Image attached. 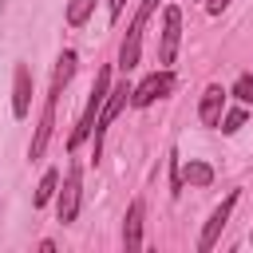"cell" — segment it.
<instances>
[{
	"instance_id": "6da1fadb",
	"label": "cell",
	"mask_w": 253,
	"mask_h": 253,
	"mask_svg": "<svg viewBox=\"0 0 253 253\" xmlns=\"http://www.w3.org/2000/svg\"><path fill=\"white\" fill-rule=\"evenodd\" d=\"M75 63H79L75 51H63V55L55 59V75H51V87H47V99H43V115H40V126H36V134H32V146H28L32 162L43 158V150H47V138H51V130H55V107H59V95H63L67 79L75 75Z\"/></svg>"
},
{
	"instance_id": "7a4b0ae2",
	"label": "cell",
	"mask_w": 253,
	"mask_h": 253,
	"mask_svg": "<svg viewBox=\"0 0 253 253\" xmlns=\"http://www.w3.org/2000/svg\"><path fill=\"white\" fill-rule=\"evenodd\" d=\"M107 91H111V71L107 67H99L95 71V87H91V99H87V107H83V115H79V123H75V130L67 134V150H75L91 130H95V119H99V107H103V99H107Z\"/></svg>"
},
{
	"instance_id": "3957f363",
	"label": "cell",
	"mask_w": 253,
	"mask_h": 253,
	"mask_svg": "<svg viewBox=\"0 0 253 253\" xmlns=\"http://www.w3.org/2000/svg\"><path fill=\"white\" fill-rule=\"evenodd\" d=\"M154 8H158V0H142V4L134 8V16H130V28H126V36H123V47H119V67H123V71H130V67L138 63L142 28H146V20L154 16Z\"/></svg>"
},
{
	"instance_id": "277c9868",
	"label": "cell",
	"mask_w": 253,
	"mask_h": 253,
	"mask_svg": "<svg viewBox=\"0 0 253 253\" xmlns=\"http://www.w3.org/2000/svg\"><path fill=\"white\" fill-rule=\"evenodd\" d=\"M130 103V87H126V79L123 83H115L111 91H107V99H103V107H99V119H95V154L103 150V130L119 119V111Z\"/></svg>"
},
{
	"instance_id": "5b68a950",
	"label": "cell",
	"mask_w": 253,
	"mask_h": 253,
	"mask_svg": "<svg viewBox=\"0 0 253 253\" xmlns=\"http://www.w3.org/2000/svg\"><path fill=\"white\" fill-rule=\"evenodd\" d=\"M174 83H178L174 71H166V67H162V71H150L138 87H130V103H134V107H150L154 99H166V95L174 91Z\"/></svg>"
},
{
	"instance_id": "8992f818",
	"label": "cell",
	"mask_w": 253,
	"mask_h": 253,
	"mask_svg": "<svg viewBox=\"0 0 253 253\" xmlns=\"http://www.w3.org/2000/svg\"><path fill=\"white\" fill-rule=\"evenodd\" d=\"M79 194H83V170L71 166L67 178H63V190H59V206H55V217H59L63 225L75 221V213H79Z\"/></svg>"
},
{
	"instance_id": "52a82bcc",
	"label": "cell",
	"mask_w": 253,
	"mask_h": 253,
	"mask_svg": "<svg viewBox=\"0 0 253 253\" xmlns=\"http://www.w3.org/2000/svg\"><path fill=\"white\" fill-rule=\"evenodd\" d=\"M178 40H182V12L170 4L162 12V40H158V63H174V51H178Z\"/></svg>"
},
{
	"instance_id": "ba28073f",
	"label": "cell",
	"mask_w": 253,
	"mask_h": 253,
	"mask_svg": "<svg viewBox=\"0 0 253 253\" xmlns=\"http://www.w3.org/2000/svg\"><path fill=\"white\" fill-rule=\"evenodd\" d=\"M233 206H237V194H229V198L210 213V221H206V229H202V237H198V249H202V253H210V249H213V241H217V233L225 229V221H229Z\"/></svg>"
},
{
	"instance_id": "9c48e42d",
	"label": "cell",
	"mask_w": 253,
	"mask_h": 253,
	"mask_svg": "<svg viewBox=\"0 0 253 253\" xmlns=\"http://www.w3.org/2000/svg\"><path fill=\"white\" fill-rule=\"evenodd\" d=\"M32 111V71L28 63H16V83H12V115L24 119Z\"/></svg>"
},
{
	"instance_id": "30bf717a",
	"label": "cell",
	"mask_w": 253,
	"mask_h": 253,
	"mask_svg": "<svg viewBox=\"0 0 253 253\" xmlns=\"http://www.w3.org/2000/svg\"><path fill=\"white\" fill-rule=\"evenodd\" d=\"M221 107H225V91H221L217 83H210V87L202 91V107H198V119H202L206 126H217V119H221Z\"/></svg>"
},
{
	"instance_id": "8fae6325",
	"label": "cell",
	"mask_w": 253,
	"mask_h": 253,
	"mask_svg": "<svg viewBox=\"0 0 253 253\" xmlns=\"http://www.w3.org/2000/svg\"><path fill=\"white\" fill-rule=\"evenodd\" d=\"M123 245L126 249H142V198L130 202L126 221H123Z\"/></svg>"
},
{
	"instance_id": "7c38bea8",
	"label": "cell",
	"mask_w": 253,
	"mask_h": 253,
	"mask_svg": "<svg viewBox=\"0 0 253 253\" xmlns=\"http://www.w3.org/2000/svg\"><path fill=\"white\" fill-rule=\"evenodd\" d=\"M210 182H213V166H210V162L190 158V162L182 166V186H210Z\"/></svg>"
},
{
	"instance_id": "4fadbf2b",
	"label": "cell",
	"mask_w": 253,
	"mask_h": 253,
	"mask_svg": "<svg viewBox=\"0 0 253 253\" xmlns=\"http://www.w3.org/2000/svg\"><path fill=\"white\" fill-rule=\"evenodd\" d=\"M91 8H95V0H71V4H67V24H71V28H79V24H87V16H91Z\"/></svg>"
},
{
	"instance_id": "5bb4252c",
	"label": "cell",
	"mask_w": 253,
	"mask_h": 253,
	"mask_svg": "<svg viewBox=\"0 0 253 253\" xmlns=\"http://www.w3.org/2000/svg\"><path fill=\"white\" fill-rule=\"evenodd\" d=\"M55 186H59V174H55V170H47V174L40 178V190H36V198H32V202H36V206H47V198L55 194Z\"/></svg>"
},
{
	"instance_id": "9a60e30c",
	"label": "cell",
	"mask_w": 253,
	"mask_h": 253,
	"mask_svg": "<svg viewBox=\"0 0 253 253\" xmlns=\"http://www.w3.org/2000/svg\"><path fill=\"white\" fill-rule=\"evenodd\" d=\"M217 123H221V130H225V134H233V130H241V126H245V111H241V107H237V111H225Z\"/></svg>"
},
{
	"instance_id": "2e32d148",
	"label": "cell",
	"mask_w": 253,
	"mask_h": 253,
	"mask_svg": "<svg viewBox=\"0 0 253 253\" xmlns=\"http://www.w3.org/2000/svg\"><path fill=\"white\" fill-rule=\"evenodd\" d=\"M170 194L174 198L182 194V162H178V150H170Z\"/></svg>"
},
{
	"instance_id": "e0dca14e",
	"label": "cell",
	"mask_w": 253,
	"mask_h": 253,
	"mask_svg": "<svg viewBox=\"0 0 253 253\" xmlns=\"http://www.w3.org/2000/svg\"><path fill=\"white\" fill-rule=\"evenodd\" d=\"M233 99H237V103H253V75H241V79L233 83Z\"/></svg>"
},
{
	"instance_id": "ac0fdd59",
	"label": "cell",
	"mask_w": 253,
	"mask_h": 253,
	"mask_svg": "<svg viewBox=\"0 0 253 253\" xmlns=\"http://www.w3.org/2000/svg\"><path fill=\"white\" fill-rule=\"evenodd\" d=\"M206 8L217 16V12H225V8H229V0H206Z\"/></svg>"
},
{
	"instance_id": "d6986e66",
	"label": "cell",
	"mask_w": 253,
	"mask_h": 253,
	"mask_svg": "<svg viewBox=\"0 0 253 253\" xmlns=\"http://www.w3.org/2000/svg\"><path fill=\"white\" fill-rule=\"evenodd\" d=\"M123 4H126V0H111V4H107V8H111V20H119V12H123Z\"/></svg>"
},
{
	"instance_id": "ffe728a7",
	"label": "cell",
	"mask_w": 253,
	"mask_h": 253,
	"mask_svg": "<svg viewBox=\"0 0 253 253\" xmlns=\"http://www.w3.org/2000/svg\"><path fill=\"white\" fill-rule=\"evenodd\" d=\"M249 237H253V233H249Z\"/></svg>"
}]
</instances>
